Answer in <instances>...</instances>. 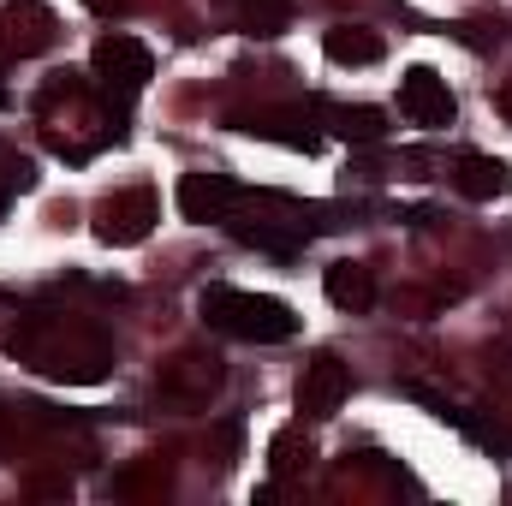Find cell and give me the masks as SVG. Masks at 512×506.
<instances>
[{
	"mask_svg": "<svg viewBox=\"0 0 512 506\" xmlns=\"http://www.w3.org/2000/svg\"><path fill=\"white\" fill-rule=\"evenodd\" d=\"M203 322L233 334V340H256V346H280L298 334V316L286 298L239 292V286H203Z\"/></svg>",
	"mask_w": 512,
	"mask_h": 506,
	"instance_id": "obj_1",
	"label": "cell"
},
{
	"mask_svg": "<svg viewBox=\"0 0 512 506\" xmlns=\"http://www.w3.org/2000/svg\"><path fill=\"white\" fill-rule=\"evenodd\" d=\"M322 48H328L334 66H376V60L387 54L382 30H370V24H328Z\"/></svg>",
	"mask_w": 512,
	"mask_h": 506,
	"instance_id": "obj_9",
	"label": "cell"
},
{
	"mask_svg": "<svg viewBox=\"0 0 512 506\" xmlns=\"http://www.w3.org/2000/svg\"><path fill=\"white\" fill-rule=\"evenodd\" d=\"M495 102H501V120H507V126H512V84H507V90H501V96H495Z\"/></svg>",
	"mask_w": 512,
	"mask_h": 506,
	"instance_id": "obj_17",
	"label": "cell"
},
{
	"mask_svg": "<svg viewBox=\"0 0 512 506\" xmlns=\"http://www.w3.org/2000/svg\"><path fill=\"white\" fill-rule=\"evenodd\" d=\"M239 24H245L251 36H280V30L292 24V0H245V6H239Z\"/></svg>",
	"mask_w": 512,
	"mask_h": 506,
	"instance_id": "obj_13",
	"label": "cell"
},
{
	"mask_svg": "<svg viewBox=\"0 0 512 506\" xmlns=\"http://www.w3.org/2000/svg\"><path fill=\"white\" fill-rule=\"evenodd\" d=\"M268 453H274V477H292V471L310 459V453L298 459V435H274V447H268Z\"/></svg>",
	"mask_w": 512,
	"mask_h": 506,
	"instance_id": "obj_15",
	"label": "cell"
},
{
	"mask_svg": "<svg viewBox=\"0 0 512 506\" xmlns=\"http://www.w3.org/2000/svg\"><path fill=\"white\" fill-rule=\"evenodd\" d=\"M245 131L280 137V143H292V149H316V143H322V137L310 131V120H304V114H251V120H245Z\"/></svg>",
	"mask_w": 512,
	"mask_h": 506,
	"instance_id": "obj_12",
	"label": "cell"
},
{
	"mask_svg": "<svg viewBox=\"0 0 512 506\" xmlns=\"http://www.w3.org/2000/svg\"><path fill=\"white\" fill-rule=\"evenodd\" d=\"M233 239L239 245H251V251H268V256H292L310 233H304V221L292 215V221H233Z\"/></svg>",
	"mask_w": 512,
	"mask_h": 506,
	"instance_id": "obj_11",
	"label": "cell"
},
{
	"mask_svg": "<svg viewBox=\"0 0 512 506\" xmlns=\"http://www.w3.org/2000/svg\"><path fill=\"white\" fill-rule=\"evenodd\" d=\"M239 209V185L227 173H185L179 179V215L209 227V221H227Z\"/></svg>",
	"mask_w": 512,
	"mask_h": 506,
	"instance_id": "obj_7",
	"label": "cell"
},
{
	"mask_svg": "<svg viewBox=\"0 0 512 506\" xmlns=\"http://www.w3.org/2000/svg\"><path fill=\"white\" fill-rule=\"evenodd\" d=\"M328 120H334V131H340L346 143H382V131H387L376 108H334Z\"/></svg>",
	"mask_w": 512,
	"mask_h": 506,
	"instance_id": "obj_14",
	"label": "cell"
},
{
	"mask_svg": "<svg viewBox=\"0 0 512 506\" xmlns=\"http://www.w3.org/2000/svg\"><path fill=\"white\" fill-rule=\"evenodd\" d=\"M453 185L471 197V203H495V197H507L512 173L501 155H477V149H465L459 161H453Z\"/></svg>",
	"mask_w": 512,
	"mask_h": 506,
	"instance_id": "obj_8",
	"label": "cell"
},
{
	"mask_svg": "<svg viewBox=\"0 0 512 506\" xmlns=\"http://www.w3.org/2000/svg\"><path fill=\"white\" fill-rule=\"evenodd\" d=\"M54 36H60L54 6H42V0H6L0 6V60H36L54 48Z\"/></svg>",
	"mask_w": 512,
	"mask_h": 506,
	"instance_id": "obj_4",
	"label": "cell"
},
{
	"mask_svg": "<svg viewBox=\"0 0 512 506\" xmlns=\"http://www.w3.org/2000/svg\"><path fill=\"white\" fill-rule=\"evenodd\" d=\"M399 114L411 120V126H453L459 120V102H453V90H447V78L435 72V66H411L405 78H399Z\"/></svg>",
	"mask_w": 512,
	"mask_h": 506,
	"instance_id": "obj_5",
	"label": "cell"
},
{
	"mask_svg": "<svg viewBox=\"0 0 512 506\" xmlns=\"http://www.w3.org/2000/svg\"><path fill=\"white\" fill-rule=\"evenodd\" d=\"M84 6H90V12H102V18H120V12L137 6V0H84Z\"/></svg>",
	"mask_w": 512,
	"mask_h": 506,
	"instance_id": "obj_16",
	"label": "cell"
},
{
	"mask_svg": "<svg viewBox=\"0 0 512 506\" xmlns=\"http://www.w3.org/2000/svg\"><path fill=\"white\" fill-rule=\"evenodd\" d=\"M90 66H96V78H102V90H108V114H120L131 96L149 84V72H155V60H149V48L137 42V36H102L96 42V54H90Z\"/></svg>",
	"mask_w": 512,
	"mask_h": 506,
	"instance_id": "obj_2",
	"label": "cell"
},
{
	"mask_svg": "<svg viewBox=\"0 0 512 506\" xmlns=\"http://www.w3.org/2000/svg\"><path fill=\"white\" fill-rule=\"evenodd\" d=\"M322 292H328V304L334 310H370L376 304V274L364 268V262H334L328 274H322Z\"/></svg>",
	"mask_w": 512,
	"mask_h": 506,
	"instance_id": "obj_10",
	"label": "cell"
},
{
	"mask_svg": "<svg viewBox=\"0 0 512 506\" xmlns=\"http://www.w3.org/2000/svg\"><path fill=\"white\" fill-rule=\"evenodd\" d=\"M346 393H352V370L334 352H316L304 364V376H298V411L304 417H334L346 405Z\"/></svg>",
	"mask_w": 512,
	"mask_h": 506,
	"instance_id": "obj_6",
	"label": "cell"
},
{
	"mask_svg": "<svg viewBox=\"0 0 512 506\" xmlns=\"http://www.w3.org/2000/svg\"><path fill=\"white\" fill-rule=\"evenodd\" d=\"M149 227H155V191H143V185L102 197V203H96V221H90V233H96L108 251L143 245V239H149Z\"/></svg>",
	"mask_w": 512,
	"mask_h": 506,
	"instance_id": "obj_3",
	"label": "cell"
}]
</instances>
